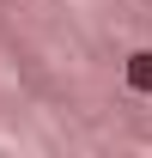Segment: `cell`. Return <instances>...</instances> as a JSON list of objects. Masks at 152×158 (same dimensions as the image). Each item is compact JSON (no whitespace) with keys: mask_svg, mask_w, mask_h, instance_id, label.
Returning <instances> with one entry per match:
<instances>
[{"mask_svg":"<svg viewBox=\"0 0 152 158\" xmlns=\"http://www.w3.org/2000/svg\"><path fill=\"white\" fill-rule=\"evenodd\" d=\"M122 73H128V91H140V98H146V91H152V49L128 55V67H122Z\"/></svg>","mask_w":152,"mask_h":158,"instance_id":"1","label":"cell"}]
</instances>
